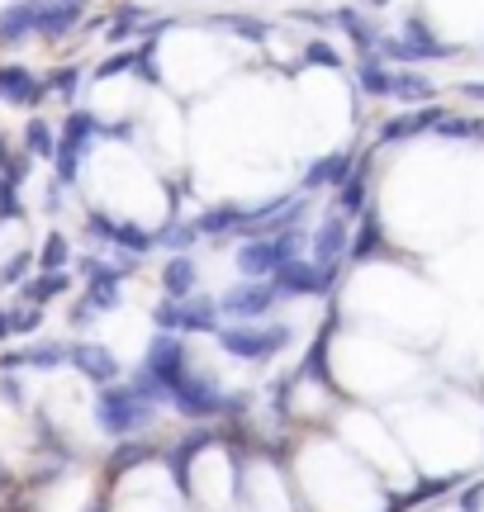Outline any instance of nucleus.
Wrapping results in <instances>:
<instances>
[{"instance_id": "obj_4", "label": "nucleus", "mask_w": 484, "mask_h": 512, "mask_svg": "<svg viewBox=\"0 0 484 512\" xmlns=\"http://www.w3.org/2000/svg\"><path fill=\"white\" fill-rule=\"evenodd\" d=\"M290 261H299V238L295 233H276V238H252L238 247V271L247 280H276Z\"/></svg>"}, {"instance_id": "obj_10", "label": "nucleus", "mask_w": 484, "mask_h": 512, "mask_svg": "<svg viewBox=\"0 0 484 512\" xmlns=\"http://www.w3.org/2000/svg\"><path fill=\"white\" fill-rule=\"evenodd\" d=\"M48 95V81H38L29 67H0V105H19V110H34Z\"/></svg>"}, {"instance_id": "obj_11", "label": "nucleus", "mask_w": 484, "mask_h": 512, "mask_svg": "<svg viewBox=\"0 0 484 512\" xmlns=\"http://www.w3.org/2000/svg\"><path fill=\"white\" fill-rule=\"evenodd\" d=\"M67 361H72L91 384H100V389L119 380V361H114L105 347H95V342H72V356H67Z\"/></svg>"}, {"instance_id": "obj_5", "label": "nucleus", "mask_w": 484, "mask_h": 512, "mask_svg": "<svg viewBox=\"0 0 484 512\" xmlns=\"http://www.w3.org/2000/svg\"><path fill=\"white\" fill-rule=\"evenodd\" d=\"M157 328L162 332H219V304L214 299H162L157 304Z\"/></svg>"}, {"instance_id": "obj_19", "label": "nucleus", "mask_w": 484, "mask_h": 512, "mask_svg": "<svg viewBox=\"0 0 484 512\" xmlns=\"http://www.w3.org/2000/svg\"><path fill=\"white\" fill-rule=\"evenodd\" d=\"M247 223H252V209L224 204V209H205V214L195 219V228H200V233H242Z\"/></svg>"}, {"instance_id": "obj_29", "label": "nucleus", "mask_w": 484, "mask_h": 512, "mask_svg": "<svg viewBox=\"0 0 484 512\" xmlns=\"http://www.w3.org/2000/svg\"><path fill=\"white\" fill-rule=\"evenodd\" d=\"M404 38L413 43V53L418 57H447L442 53V43L428 34V24H423V19H409V24H404Z\"/></svg>"}, {"instance_id": "obj_1", "label": "nucleus", "mask_w": 484, "mask_h": 512, "mask_svg": "<svg viewBox=\"0 0 484 512\" xmlns=\"http://www.w3.org/2000/svg\"><path fill=\"white\" fill-rule=\"evenodd\" d=\"M190 375V351L186 342L176 337V332H157L148 347V361L138 366V375H133V389L143 394L148 403L157 399H171V389Z\"/></svg>"}, {"instance_id": "obj_17", "label": "nucleus", "mask_w": 484, "mask_h": 512, "mask_svg": "<svg viewBox=\"0 0 484 512\" xmlns=\"http://www.w3.org/2000/svg\"><path fill=\"white\" fill-rule=\"evenodd\" d=\"M76 24H81V10H76V5H62V0H57V5H48V0L38 5V34L43 38L72 34Z\"/></svg>"}, {"instance_id": "obj_14", "label": "nucleus", "mask_w": 484, "mask_h": 512, "mask_svg": "<svg viewBox=\"0 0 484 512\" xmlns=\"http://www.w3.org/2000/svg\"><path fill=\"white\" fill-rule=\"evenodd\" d=\"M38 5L43 0H19L0 10V43H19L24 34H38Z\"/></svg>"}, {"instance_id": "obj_18", "label": "nucleus", "mask_w": 484, "mask_h": 512, "mask_svg": "<svg viewBox=\"0 0 484 512\" xmlns=\"http://www.w3.org/2000/svg\"><path fill=\"white\" fill-rule=\"evenodd\" d=\"M209 441H214V432H190L186 441H176V446H171V475H176L181 489L190 484V465H195V456L205 451Z\"/></svg>"}, {"instance_id": "obj_40", "label": "nucleus", "mask_w": 484, "mask_h": 512, "mask_svg": "<svg viewBox=\"0 0 484 512\" xmlns=\"http://www.w3.org/2000/svg\"><path fill=\"white\" fill-rule=\"evenodd\" d=\"M228 29H233V34H242V38H252V43H261V38L271 34V29H266V24H257V19H238V15H228L224 19Z\"/></svg>"}, {"instance_id": "obj_42", "label": "nucleus", "mask_w": 484, "mask_h": 512, "mask_svg": "<svg viewBox=\"0 0 484 512\" xmlns=\"http://www.w3.org/2000/svg\"><path fill=\"white\" fill-rule=\"evenodd\" d=\"M0 394L10 403H24V389H19V380H0Z\"/></svg>"}, {"instance_id": "obj_16", "label": "nucleus", "mask_w": 484, "mask_h": 512, "mask_svg": "<svg viewBox=\"0 0 484 512\" xmlns=\"http://www.w3.org/2000/svg\"><path fill=\"white\" fill-rule=\"evenodd\" d=\"M352 176H356V171H352V157H347V152H333V157H323L318 166H309L304 185H309V190H318V185H337V190H342V185L352 181Z\"/></svg>"}, {"instance_id": "obj_34", "label": "nucleus", "mask_w": 484, "mask_h": 512, "mask_svg": "<svg viewBox=\"0 0 484 512\" xmlns=\"http://www.w3.org/2000/svg\"><path fill=\"white\" fill-rule=\"evenodd\" d=\"M133 29H143V10H138V5H124V10H119V19L110 24V38H114V43H124Z\"/></svg>"}, {"instance_id": "obj_26", "label": "nucleus", "mask_w": 484, "mask_h": 512, "mask_svg": "<svg viewBox=\"0 0 484 512\" xmlns=\"http://www.w3.org/2000/svg\"><path fill=\"white\" fill-rule=\"evenodd\" d=\"M24 147H29V157H57V138H53V124H43V119H29L24 128Z\"/></svg>"}, {"instance_id": "obj_36", "label": "nucleus", "mask_w": 484, "mask_h": 512, "mask_svg": "<svg viewBox=\"0 0 484 512\" xmlns=\"http://www.w3.org/2000/svg\"><path fill=\"white\" fill-rule=\"evenodd\" d=\"M29 266H34V252H15L10 261H5V266H0V285H19Z\"/></svg>"}, {"instance_id": "obj_33", "label": "nucleus", "mask_w": 484, "mask_h": 512, "mask_svg": "<svg viewBox=\"0 0 484 512\" xmlns=\"http://www.w3.org/2000/svg\"><path fill=\"white\" fill-rule=\"evenodd\" d=\"M76 86H81V67H57V72L48 76V91L62 95V100H72Z\"/></svg>"}, {"instance_id": "obj_21", "label": "nucleus", "mask_w": 484, "mask_h": 512, "mask_svg": "<svg viewBox=\"0 0 484 512\" xmlns=\"http://www.w3.org/2000/svg\"><path fill=\"white\" fill-rule=\"evenodd\" d=\"M195 261L190 256H171L167 271H162V285H167V299H190L195 294Z\"/></svg>"}, {"instance_id": "obj_46", "label": "nucleus", "mask_w": 484, "mask_h": 512, "mask_svg": "<svg viewBox=\"0 0 484 512\" xmlns=\"http://www.w3.org/2000/svg\"><path fill=\"white\" fill-rule=\"evenodd\" d=\"M5 484H10V479H5V465H0V489H5Z\"/></svg>"}, {"instance_id": "obj_9", "label": "nucleus", "mask_w": 484, "mask_h": 512, "mask_svg": "<svg viewBox=\"0 0 484 512\" xmlns=\"http://www.w3.org/2000/svg\"><path fill=\"white\" fill-rule=\"evenodd\" d=\"M333 275L328 266H318V261H290L285 271L271 280L280 294H328L333 290Z\"/></svg>"}, {"instance_id": "obj_32", "label": "nucleus", "mask_w": 484, "mask_h": 512, "mask_svg": "<svg viewBox=\"0 0 484 512\" xmlns=\"http://www.w3.org/2000/svg\"><path fill=\"white\" fill-rule=\"evenodd\" d=\"M148 456H152L148 441H124V446L110 456V475H124L129 465H138V460H148Z\"/></svg>"}, {"instance_id": "obj_7", "label": "nucleus", "mask_w": 484, "mask_h": 512, "mask_svg": "<svg viewBox=\"0 0 484 512\" xmlns=\"http://www.w3.org/2000/svg\"><path fill=\"white\" fill-rule=\"evenodd\" d=\"M276 299H280V290L271 280H242V285H233L219 299V313H228V318H261V313H271Z\"/></svg>"}, {"instance_id": "obj_3", "label": "nucleus", "mask_w": 484, "mask_h": 512, "mask_svg": "<svg viewBox=\"0 0 484 512\" xmlns=\"http://www.w3.org/2000/svg\"><path fill=\"white\" fill-rule=\"evenodd\" d=\"M214 337L238 361H271V356H280V351L295 342V332L285 328V323H228Z\"/></svg>"}, {"instance_id": "obj_24", "label": "nucleus", "mask_w": 484, "mask_h": 512, "mask_svg": "<svg viewBox=\"0 0 484 512\" xmlns=\"http://www.w3.org/2000/svg\"><path fill=\"white\" fill-rule=\"evenodd\" d=\"M375 252H385V228H380L375 214H361V233H356V242H352V252L347 256L366 261V256H375Z\"/></svg>"}, {"instance_id": "obj_43", "label": "nucleus", "mask_w": 484, "mask_h": 512, "mask_svg": "<svg viewBox=\"0 0 484 512\" xmlns=\"http://www.w3.org/2000/svg\"><path fill=\"white\" fill-rule=\"evenodd\" d=\"M19 152H10V143H5V138H0V176H5V171H10V162H15Z\"/></svg>"}, {"instance_id": "obj_30", "label": "nucleus", "mask_w": 484, "mask_h": 512, "mask_svg": "<svg viewBox=\"0 0 484 512\" xmlns=\"http://www.w3.org/2000/svg\"><path fill=\"white\" fill-rule=\"evenodd\" d=\"M67 261H72V247H67L62 233H53V238L43 242V252H38V266L43 271H67Z\"/></svg>"}, {"instance_id": "obj_23", "label": "nucleus", "mask_w": 484, "mask_h": 512, "mask_svg": "<svg viewBox=\"0 0 484 512\" xmlns=\"http://www.w3.org/2000/svg\"><path fill=\"white\" fill-rule=\"evenodd\" d=\"M100 133H105V124H100L95 114H86V110H72L67 114V124H62V138H67L72 147H86L91 138H100Z\"/></svg>"}, {"instance_id": "obj_45", "label": "nucleus", "mask_w": 484, "mask_h": 512, "mask_svg": "<svg viewBox=\"0 0 484 512\" xmlns=\"http://www.w3.org/2000/svg\"><path fill=\"white\" fill-rule=\"evenodd\" d=\"M466 95H475V100H484V86H466Z\"/></svg>"}, {"instance_id": "obj_20", "label": "nucleus", "mask_w": 484, "mask_h": 512, "mask_svg": "<svg viewBox=\"0 0 484 512\" xmlns=\"http://www.w3.org/2000/svg\"><path fill=\"white\" fill-rule=\"evenodd\" d=\"M67 290H72V275L67 271H43L38 280L24 285V304H29V309H43L48 299H57V294H67Z\"/></svg>"}, {"instance_id": "obj_12", "label": "nucleus", "mask_w": 484, "mask_h": 512, "mask_svg": "<svg viewBox=\"0 0 484 512\" xmlns=\"http://www.w3.org/2000/svg\"><path fill=\"white\" fill-rule=\"evenodd\" d=\"M347 252H352L347 223H342V214H328L323 228H318V238H314V261L318 266H328V271H337V261H342Z\"/></svg>"}, {"instance_id": "obj_44", "label": "nucleus", "mask_w": 484, "mask_h": 512, "mask_svg": "<svg viewBox=\"0 0 484 512\" xmlns=\"http://www.w3.org/2000/svg\"><path fill=\"white\" fill-rule=\"evenodd\" d=\"M5 337H15V323H10V309H0V342Z\"/></svg>"}, {"instance_id": "obj_15", "label": "nucleus", "mask_w": 484, "mask_h": 512, "mask_svg": "<svg viewBox=\"0 0 484 512\" xmlns=\"http://www.w3.org/2000/svg\"><path fill=\"white\" fill-rule=\"evenodd\" d=\"M442 119H447V114L437 110V105H423V110H409V114H399V119H390L380 138H385V143H394V138H409V133H428L432 124L442 128Z\"/></svg>"}, {"instance_id": "obj_41", "label": "nucleus", "mask_w": 484, "mask_h": 512, "mask_svg": "<svg viewBox=\"0 0 484 512\" xmlns=\"http://www.w3.org/2000/svg\"><path fill=\"white\" fill-rule=\"evenodd\" d=\"M10 323H15V332H38L43 313L38 309H10Z\"/></svg>"}, {"instance_id": "obj_47", "label": "nucleus", "mask_w": 484, "mask_h": 512, "mask_svg": "<svg viewBox=\"0 0 484 512\" xmlns=\"http://www.w3.org/2000/svg\"><path fill=\"white\" fill-rule=\"evenodd\" d=\"M62 5H76V10H81V5H86V0H62Z\"/></svg>"}, {"instance_id": "obj_38", "label": "nucleus", "mask_w": 484, "mask_h": 512, "mask_svg": "<svg viewBox=\"0 0 484 512\" xmlns=\"http://www.w3.org/2000/svg\"><path fill=\"white\" fill-rule=\"evenodd\" d=\"M24 214V204H19V185H10L0 176V219H19Z\"/></svg>"}, {"instance_id": "obj_37", "label": "nucleus", "mask_w": 484, "mask_h": 512, "mask_svg": "<svg viewBox=\"0 0 484 512\" xmlns=\"http://www.w3.org/2000/svg\"><path fill=\"white\" fill-rule=\"evenodd\" d=\"M133 62H138V53H119V57H105V62L95 67V81H110V76H119V72H133Z\"/></svg>"}, {"instance_id": "obj_8", "label": "nucleus", "mask_w": 484, "mask_h": 512, "mask_svg": "<svg viewBox=\"0 0 484 512\" xmlns=\"http://www.w3.org/2000/svg\"><path fill=\"white\" fill-rule=\"evenodd\" d=\"M86 228H91L95 238H105V242H114V247H124V252H133V256H143V252H152L157 247V238L152 233H143V228H133V223H119V219H110V214H86Z\"/></svg>"}, {"instance_id": "obj_22", "label": "nucleus", "mask_w": 484, "mask_h": 512, "mask_svg": "<svg viewBox=\"0 0 484 512\" xmlns=\"http://www.w3.org/2000/svg\"><path fill=\"white\" fill-rule=\"evenodd\" d=\"M333 24H337V29H342V34H347V38H352L356 48H366V57H371L375 48H380V34H375L371 24L361 19V10H337V15H333Z\"/></svg>"}, {"instance_id": "obj_31", "label": "nucleus", "mask_w": 484, "mask_h": 512, "mask_svg": "<svg viewBox=\"0 0 484 512\" xmlns=\"http://www.w3.org/2000/svg\"><path fill=\"white\" fill-rule=\"evenodd\" d=\"M195 238H200V228H195V223H171L167 233H157V242H162V247H171L176 256H186L190 247H195Z\"/></svg>"}, {"instance_id": "obj_2", "label": "nucleus", "mask_w": 484, "mask_h": 512, "mask_svg": "<svg viewBox=\"0 0 484 512\" xmlns=\"http://www.w3.org/2000/svg\"><path fill=\"white\" fill-rule=\"evenodd\" d=\"M95 422H100L114 441H129L152 422V403L143 399L133 384H105L100 399H95Z\"/></svg>"}, {"instance_id": "obj_6", "label": "nucleus", "mask_w": 484, "mask_h": 512, "mask_svg": "<svg viewBox=\"0 0 484 512\" xmlns=\"http://www.w3.org/2000/svg\"><path fill=\"white\" fill-rule=\"evenodd\" d=\"M171 403H176L186 418H219L228 408H242V399H224L219 384L205 380V375H186V380L171 389Z\"/></svg>"}, {"instance_id": "obj_28", "label": "nucleus", "mask_w": 484, "mask_h": 512, "mask_svg": "<svg viewBox=\"0 0 484 512\" xmlns=\"http://www.w3.org/2000/svg\"><path fill=\"white\" fill-rule=\"evenodd\" d=\"M356 76H361V91H366V95H390L394 91V72H385L375 57H361Z\"/></svg>"}, {"instance_id": "obj_35", "label": "nucleus", "mask_w": 484, "mask_h": 512, "mask_svg": "<svg viewBox=\"0 0 484 512\" xmlns=\"http://www.w3.org/2000/svg\"><path fill=\"white\" fill-rule=\"evenodd\" d=\"M304 62H309V67H342L337 48H333V43H323V38H314V43L304 48Z\"/></svg>"}, {"instance_id": "obj_25", "label": "nucleus", "mask_w": 484, "mask_h": 512, "mask_svg": "<svg viewBox=\"0 0 484 512\" xmlns=\"http://www.w3.org/2000/svg\"><path fill=\"white\" fill-rule=\"evenodd\" d=\"M399 100H418V105H432V95H437V86H432L428 76H418V72H394V91Z\"/></svg>"}, {"instance_id": "obj_39", "label": "nucleus", "mask_w": 484, "mask_h": 512, "mask_svg": "<svg viewBox=\"0 0 484 512\" xmlns=\"http://www.w3.org/2000/svg\"><path fill=\"white\" fill-rule=\"evenodd\" d=\"M133 53H138V62H133V72L143 76V81H152V86H157V81H162V76H157V48H152V43H143V48H133Z\"/></svg>"}, {"instance_id": "obj_13", "label": "nucleus", "mask_w": 484, "mask_h": 512, "mask_svg": "<svg viewBox=\"0 0 484 512\" xmlns=\"http://www.w3.org/2000/svg\"><path fill=\"white\" fill-rule=\"evenodd\" d=\"M67 356H72V347H62V342H34V347H19V351H10V356H0V370H24V366L53 370V366H62Z\"/></svg>"}, {"instance_id": "obj_27", "label": "nucleus", "mask_w": 484, "mask_h": 512, "mask_svg": "<svg viewBox=\"0 0 484 512\" xmlns=\"http://www.w3.org/2000/svg\"><path fill=\"white\" fill-rule=\"evenodd\" d=\"M337 214H352V219L366 214V171H356L352 181L337 190Z\"/></svg>"}]
</instances>
